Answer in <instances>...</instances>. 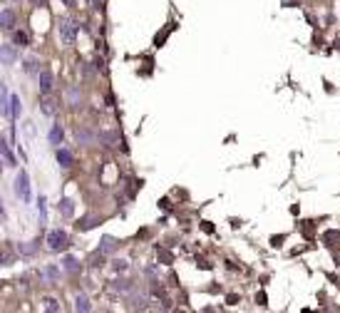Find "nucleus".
Instances as JSON below:
<instances>
[{
  "instance_id": "obj_1",
  "label": "nucleus",
  "mask_w": 340,
  "mask_h": 313,
  "mask_svg": "<svg viewBox=\"0 0 340 313\" xmlns=\"http://www.w3.org/2000/svg\"><path fill=\"white\" fill-rule=\"evenodd\" d=\"M57 28H60L62 43H65V45H75V40H77V25H75L70 18H60Z\"/></svg>"
},
{
  "instance_id": "obj_2",
  "label": "nucleus",
  "mask_w": 340,
  "mask_h": 313,
  "mask_svg": "<svg viewBox=\"0 0 340 313\" xmlns=\"http://www.w3.org/2000/svg\"><path fill=\"white\" fill-rule=\"evenodd\" d=\"M15 194L23 202H30V179H28V172H20L15 177Z\"/></svg>"
},
{
  "instance_id": "obj_3",
  "label": "nucleus",
  "mask_w": 340,
  "mask_h": 313,
  "mask_svg": "<svg viewBox=\"0 0 340 313\" xmlns=\"http://www.w3.org/2000/svg\"><path fill=\"white\" fill-rule=\"evenodd\" d=\"M48 246H50L52 251L65 249V246H67V234H65V231H60V229L50 231V236H48Z\"/></svg>"
},
{
  "instance_id": "obj_4",
  "label": "nucleus",
  "mask_w": 340,
  "mask_h": 313,
  "mask_svg": "<svg viewBox=\"0 0 340 313\" xmlns=\"http://www.w3.org/2000/svg\"><path fill=\"white\" fill-rule=\"evenodd\" d=\"M38 85H40V92H43V95H50L52 87H55V77H52V72H50V70H40V75H38Z\"/></svg>"
},
{
  "instance_id": "obj_5",
  "label": "nucleus",
  "mask_w": 340,
  "mask_h": 313,
  "mask_svg": "<svg viewBox=\"0 0 340 313\" xmlns=\"http://www.w3.org/2000/svg\"><path fill=\"white\" fill-rule=\"evenodd\" d=\"M0 154H3V162H5V167H8V169L18 167V162H15V156H13V152H10V147H8V142H5V139L0 142Z\"/></svg>"
},
{
  "instance_id": "obj_6",
  "label": "nucleus",
  "mask_w": 340,
  "mask_h": 313,
  "mask_svg": "<svg viewBox=\"0 0 340 313\" xmlns=\"http://www.w3.org/2000/svg\"><path fill=\"white\" fill-rule=\"evenodd\" d=\"M0 25H3L5 30H10L15 25V13L10 8H3V13H0Z\"/></svg>"
},
{
  "instance_id": "obj_7",
  "label": "nucleus",
  "mask_w": 340,
  "mask_h": 313,
  "mask_svg": "<svg viewBox=\"0 0 340 313\" xmlns=\"http://www.w3.org/2000/svg\"><path fill=\"white\" fill-rule=\"evenodd\" d=\"M40 109H43V114L55 117V114H57V102H55V100H50V97H45V100L40 102Z\"/></svg>"
},
{
  "instance_id": "obj_8",
  "label": "nucleus",
  "mask_w": 340,
  "mask_h": 313,
  "mask_svg": "<svg viewBox=\"0 0 340 313\" xmlns=\"http://www.w3.org/2000/svg\"><path fill=\"white\" fill-rule=\"evenodd\" d=\"M0 50H3V65H13V62H15V45L5 43Z\"/></svg>"
},
{
  "instance_id": "obj_9",
  "label": "nucleus",
  "mask_w": 340,
  "mask_h": 313,
  "mask_svg": "<svg viewBox=\"0 0 340 313\" xmlns=\"http://www.w3.org/2000/svg\"><path fill=\"white\" fill-rule=\"evenodd\" d=\"M72 152L70 149H57V162H60V167H72Z\"/></svg>"
},
{
  "instance_id": "obj_10",
  "label": "nucleus",
  "mask_w": 340,
  "mask_h": 313,
  "mask_svg": "<svg viewBox=\"0 0 340 313\" xmlns=\"http://www.w3.org/2000/svg\"><path fill=\"white\" fill-rule=\"evenodd\" d=\"M13 43H15L18 48H25V45H30V35H28L25 30H15V33H13Z\"/></svg>"
},
{
  "instance_id": "obj_11",
  "label": "nucleus",
  "mask_w": 340,
  "mask_h": 313,
  "mask_svg": "<svg viewBox=\"0 0 340 313\" xmlns=\"http://www.w3.org/2000/svg\"><path fill=\"white\" fill-rule=\"evenodd\" d=\"M20 112H23V102H20L18 95H13V100H10V119H18Z\"/></svg>"
},
{
  "instance_id": "obj_12",
  "label": "nucleus",
  "mask_w": 340,
  "mask_h": 313,
  "mask_svg": "<svg viewBox=\"0 0 340 313\" xmlns=\"http://www.w3.org/2000/svg\"><path fill=\"white\" fill-rule=\"evenodd\" d=\"M114 249H117V239L104 236V239H102V244H99V254H112Z\"/></svg>"
},
{
  "instance_id": "obj_13",
  "label": "nucleus",
  "mask_w": 340,
  "mask_h": 313,
  "mask_svg": "<svg viewBox=\"0 0 340 313\" xmlns=\"http://www.w3.org/2000/svg\"><path fill=\"white\" fill-rule=\"evenodd\" d=\"M97 224H99L97 216H87V219H82V221L77 224V229H80V231H90V229H95Z\"/></svg>"
},
{
  "instance_id": "obj_14",
  "label": "nucleus",
  "mask_w": 340,
  "mask_h": 313,
  "mask_svg": "<svg viewBox=\"0 0 340 313\" xmlns=\"http://www.w3.org/2000/svg\"><path fill=\"white\" fill-rule=\"evenodd\" d=\"M60 214H62V216H72V214H75L72 199H62V202H60Z\"/></svg>"
},
{
  "instance_id": "obj_15",
  "label": "nucleus",
  "mask_w": 340,
  "mask_h": 313,
  "mask_svg": "<svg viewBox=\"0 0 340 313\" xmlns=\"http://www.w3.org/2000/svg\"><path fill=\"white\" fill-rule=\"evenodd\" d=\"M60 142H62V127L55 124V127L50 129V144H60Z\"/></svg>"
},
{
  "instance_id": "obj_16",
  "label": "nucleus",
  "mask_w": 340,
  "mask_h": 313,
  "mask_svg": "<svg viewBox=\"0 0 340 313\" xmlns=\"http://www.w3.org/2000/svg\"><path fill=\"white\" fill-rule=\"evenodd\" d=\"M75 308H77V311H90V301H87L85 293H77V298H75Z\"/></svg>"
},
{
  "instance_id": "obj_17",
  "label": "nucleus",
  "mask_w": 340,
  "mask_h": 313,
  "mask_svg": "<svg viewBox=\"0 0 340 313\" xmlns=\"http://www.w3.org/2000/svg\"><path fill=\"white\" fill-rule=\"evenodd\" d=\"M62 266H65V271H70V273H75V271L80 268V261H77V259H72V256H67V259L62 261Z\"/></svg>"
},
{
  "instance_id": "obj_18",
  "label": "nucleus",
  "mask_w": 340,
  "mask_h": 313,
  "mask_svg": "<svg viewBox=\"0 0 340 313\" xmlns=\"http://www.w3.org/2000/svg\"><path fill=\"white\" fill-rule=\"evenodd\" d=\"M67 100H70V104H72V107H77V104H80V92H77V87H70V90H67Z\"/></svg>"
},
{
  "instance_id": "obj_19",
  "label": "nucleus",
  "mask_w": 340,
  "mask_h": 313,
  "mask_svg": "<svg viewBox=\"0 0 340 313\" xmlns=\"http://www.w3.org/2000/svg\"><path fill=\"white\" fill-rule=\"evenodd\" d=\"M99 139H104V142H109V147H114L119 142V134L117 132H104V134H99Z\"/></svg>"
},
{
  "instance_id": "obj_20",
  "label": "nucleus",
  "mask_w": 340,
  "mask_h": 313,
  "mask_svg": "<svg viewBox=\"0 0 340 313\" xmlns=\"http://www.w3.org/2000/svg\"><path fill=\"white\" fill-rule=\"evenodd\" d=\"M43 303H45V311H50V313H55V311H60V303H57L55 298H45Z\"/></svg>"
},
{
  "instance_id": "obj_21",
  "label": "nucleus",
  "mask_w": 340,
  "mask_h": 313,
  "mask_svg": "<svg viewBox=\"0 0 340 313\" xmlns=\"http://www.w3.org/2000/svg\"><path fill=\"white\" fill-rule=\"evenodd\" d=\"M129 288H132L129 281H124V278H122V281H114V291H122V293H124V291H129Z\"/></svg>"
},
{
  "instance_id": "obj_22",
  "label": "nucleus",
  "mask_w": 340,
  "mask_h": 313,
  "mask_svg": "<svg viewBox=\"0 0 340 313\" xmlns=\"http://www.w3.org/2000/svg\"><path fill=\"white\" fill-rule=\"evenodd\" d=\"M45 278H48V281H55V278H57V268H55V266H48V268H45Z\"/></svg>"
},
{
  "instance_id": "obj_23",
  "label": "nucleus",
  "mask_w": 340,
  "mask_h": 313,
  "mask_svg": "<svg viewBox=\"0 0 340 313\" xmlns=\"http://www.w3.org/2000/svg\"><path fill=\"white\" fill-rule=\"evenodd\" d=\"M25 70H28V72H35V70H38V60H35V57L25 60Z\"/></svg>"
},
{
  "instance_id": "obj_24",
  "label": "nucleus",
  "mask_w": 340,
  "mask_h": 313,
  "mask_svg": "<svg viewBox=\"0 0 340 313\" xmlns=\"http://www.w3.org/2000/svg\"><path fill=\"white\" fill-rule=\"evenodd\" d=\"M112 266H114L117 271H124V268H127V261H124V259H114V261H112Z\"/></svg>"
},
{
  "instance_id": "obj_25",
  "label": "nucleus",
  "mask_w": 340,
  "mask_h": 313,
  "mask_svg": "<svg viewBox=\"0 0 340 313\" xmlns=\"http://www.w3.org/2000/svg\"><path fill=\"white\" fill-rule=\"evenodd\" d=\"M20 251H23V254H35V246H28V244H20Z\"/></svg>"
},
{
  "instance_id": "obj_26",
  "label": "nucleus",
  "mask_w": 340,
  "mask_h": 313,
  "mask_svg": "<svg viewBox=\"0 0 340 313\" xmlns=\"http://www.w3.org/2000/svg\"><path fill=\"white\" fill-rule=\"evenodd\" d=\"M87 3H90V5H92V8H99V5H102V3H104V0H87Z\"/></svg>"
},
{
  "instance_id": "obj_27",
  "label": "nucleus",
  "mask_w": 340,
  "mask_h": 313,
  "mask_svg": "<svg viewBox=\"0 0 340 313\" xmlns=\"http://www.w3.org/2000/svg\"><path fill=\"white\" fill-rule=\"evenodd\" d=\"M256 301H261V306H266V293H258V296H256Z\"/></svg>"
},
{
  "instance_id": "obj_28",
  "label": "nucleus",
  "mask_w": 340,
  "mask_h": 313,
  "mask_svg": "<svg viewBox=\"0 0 340 313\" xmlns=\"http://www.w3.org/2000/svg\"><path fill=\"white\" fill-rule=\"evenodd\" d=\"M62 3H65V5H70V8H75V3H77V0H62Z\"/></svg>"
}]
</instances>
